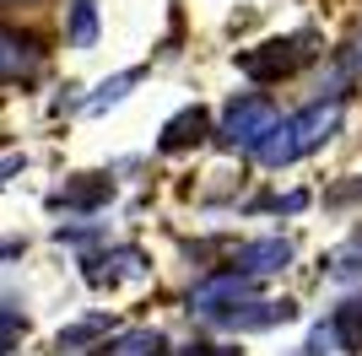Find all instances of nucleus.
I'll return each mask as SVG.
<instances>
[{
    "instance_id": "nucleus-19",
    "label": "nucleus",
    "mask_w": 362,
    "mask_h": 356,
    "mask_svg": "<svg viewBox=\"0 0 362 356\" xmlns=\"http://www.w3.org/2000/svg\"><path fill=\"white\" fill-rule=\"evenodd\" d=\"M22 162H28V157H6V162H0V184H6L11 173H22Z\"/></svg>"
},
{
    "instance_id": "nucleus-6",
    "label": "nucleus",
    "mask_w": 362,
    "mask_h": 356,
    "mask_svg": "<svg viewBox=\"0 0 362 356\" xmlns=\"http://www.w3.org/2000/svg\"><path fill=\"white\" fill-rule=\"evenodd\" d=\"M108 200H114V178H103V173H76L49 194L54 210H98V206H108Z\"/></svg>"
},
{
    "instance_id": "nucleus-13",
    "label": "nucleus",
    "mask_w": 362,
    "mask_h": 356,
    "mask_svg": "<svg viewBox=\"0 0 362 356\" xmlns=\"http://www.w3.org/2000/svg\"><path fill=\"white\" fill-rule=\"evenodd\" d=\"M108 329H114V319L108 313H92V319H81V324H71V329H60V351H81V345H92V340H103Z\"/></svg>"
},
{
    "instance_id": "nucleus-10",
    "label": "nucleus",
    "mask_w": 362,
    "mask_h": 356,
    "mask_svg": "<svg viewBox=\"0 0 362 356\" xmlns=\"http://www.w3.org/2000/svg\"><path fill=\"white\" fill-rule=\"evenodd\" d=\"M33 71H38V44L0 28V81H28Z\"/></svg>"
},
{
    "instance_id": "nucleus-17",
    "label": "nucleus",
    "mask_w": 362,
    "mask_h": 356,
    "mask_svg": "<svg viewBox=\"0 0 362 356\" xmlns=\"http://www.w3.org/2000/svg\"><path fill=\"white\" fill-rule=\"evenodd\" d=\"M22 335H28V319L16 308H0V356H11L22 345Z\"/></svg>"
},
{
    "instance_id": "nucleus-15",
    "label": "nucleus",
    "mask_w": 362,
    "mask_h": 356,
    "mask_svg": "<svg viewBox=\"0 0 362 356\" xmlns=\"http://www.w3.org/2000/svg\"><path fill=\"white\" fill-rule=\"evenodd\" d=\"M124 356H168V335L163 329H136V335H124L119 340Z\"/></svg>"
},
{
    "instance_id": "nucleus-11",
    "label": "nucleus",
    "mask_w": 362,
    "mask_h": 356,
    "mask_svg": "<svg viewBox=\"0 0 362 356\" xmlns=\"http://www.w3.org/2000/svg\"><path fill=\"white\" fill-rule=\"evenodd\" d=\"M330 335H335V351H362V297H346L330 313Z\"/></svg>"
},
{
    "instance_id": "nucleus-4",
    "label": "nucleus",
    "mask_w": 362,
    "mask_h": 356,
    "mask_svg": "<svg viewBox=\"0 0 362 356\" xmlns=\"http://www.w3.org/2000/svg\"><path fill=\"white\" fill-rule=\"evenodd\" d=\"M81 275H87V286H98V292H114V286H124V281H146L151 259L141 249H130V243H119V249H108V254H92Z\"/></svg>"
},
{
    "instance_id": "nucleus-3",
    "label": "nucleus",
    "mask_w": 362,
    "mask_h": 356,
    "mask_svg": "<svg viewBox=\"0 0 362 356\" xmlns=\"http://www.w3.org/2000/svg\"><path fill=\"white\" fill-rule=\"evenodd\" d=\"M276 124V108L271 97H259V92H243V97H233V103L222 108V124H216V146L227 151H255V141Z\"/></svg>"
},
{
    "instance_id": "nucleus-18",
    "label": "nucleus",
    "mask_w": 362,
    "mask_h": 356,
    "mask_svg": "<svg viewBox=\"0 0 362 356\" xmlns=\"http://www.w3.org/2000/svg\"><path fill=\"white\" fill-rule=\"evenodd\" d=\"M189 356H238V351H227V345H189Z\"/></svg>"
},
{
    "instance_id": "nucleus-9",
    "label": "nucleus",
    "mask_w": 362,
    "mask_h": 356,
    "mask_svg": "<svg viewBox=\"0 0 362 356\" xmlns=\"http://www.w3.org/2000/svg\"><path fill=\"white\" fill-rule=\"evenodd\" d=\"M292 259V243L287 237H259V243H243L233 254V270H249V275H276V270H287Z\"/></svg>"
},
{
    "instance_id": "nucleus-7",
    "label": "nucleus",
    "mask_w": 362,
    "mask_h": 356,
    "mask_svg": "<svg viewBox=\"0 0 362 356\" xmlns=\"http://www.w3.org/2000/svg\"><path fill=\"white\" fill-rule=\"evenodd\" d=\"M255 286H259V275H249V270H222V275H211L206 286H195L189 308L216 313V308H227V302H238V297H255Z\"/></svg>"
},
{
    "instance_id": "nucleus-16",
    "label": "nucleus",
    "mask_w": 362,
    "mask_h": 356,
    "mask_svg": "<svg viewBox=\"0 0 362 356\" xmlns=\"http://www.w3.org/2000/svg\"><path fill=\"white\" fill-rule=\"evenodd\" d=\"M330 275L335 281H351V275H362V237H351L346 249L330 254Z\"/></svg>"
},
{
    "instance_id": "nucleus-12",
    "label": "nucleus",
    "mask_w": 362,
    "mask_h": 356,
    "mask_svg": "<svg viewBox=\"0 0 362 356\" xmlns=\"http://www.w3.org/2000/svg\"><path fill=\"white\" fill-rule=\"evenodd\" d=\"M65 38H71L76 49H92V44H98V0H71Z\"/></svg>"
},
{
    "instance_id": "nucleus-2",
    "label": "nucleus",
    "mask_w": 362,
    "mask_h": 356,
    "mask_svg": "<svg viewBox=\"0 0 362 356\" xmlns=\"http://www.w3.org/2000/svg\"><path fill=\"white\" fill-rule=\"evenodd\" d=\"M314 54H319V32L303 28V32H287V38H271V44H259V49H243L238 71L255 76V81H281L298 65H308Z\"/></svg>"
},
{
    "instance_id": "nucleus-5",
    "label": "nucleus",
    "mask_w": 362,
    "mask_h": 356,
    "mask_svg": "<svg viewBox=\"0 0 362 356\" xmlns=\"http://www.w3.org/2000/svg\"><path fill=\"white\" fill-rule=\"evenodd\" d=\"M206 319H216L222 329H238V335H255V329L292 324V319H298V308H292V302H249V297H238V302H227V308L206 313Z\"/></svg>"
},
{
    "instance_id": "nucleus-1",
    "label": "nucleus",
    "mask_w": 362,
    "mask_h": 356,
    "mask_svg": "<svg viewBox=\"0 0 362 356\" xmlns=\"http://www.w3.org/2000/svg\"><path fill=\"white\" fill-rule=\"evenodd\" d=\"M335 130H341V103H335V97H330V103L319 97V103L298 108L292 119H276L271 130L255 141V157H259L265 167H292L298 157L319 151Z\"/></svg>"
},
{
    "instance_id": "nucleus-8",
    "label": "nucleus",
    "mask_w": 362,
    "mask_h": 356,
    "mask_svg": "<svg viewBox=\"0 0 362 356\" xmlns=\"http://www.w3.org/2000/svg\"><path fill=\"white\" fill-rule=\"evenodd\" d=\"M211 135V114L200 103H189V108H179V114L163 124V135H157V151H168V157H179V151H189V146H200Z\"/></svg>"
},
{
    "instance_id": "nucleus-14",
    "label": "nucleus",
    "mask_w": 362,
    "mask_h": 356,
    "mask_svg": "<svg viewBox=\"0 0 362 356\" xmlns=\"http://www.w3.org/2000/svg\"><path fill=\"white\" fill-rule=\"evenodd\" d=\"M136 81H141V71H124V76H114V81H103V87H98V97H87V114H103V108L124 103Z\"/></svg>"
}]
</instances>
